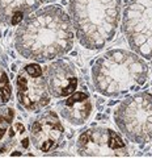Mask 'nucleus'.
<instances>
[{"label": "nucleus", "instance_id": "6e6552de", "mask_svg": "<svg viewBox=\"0 0 152 158\" xmlns=\"http://www.w3.org/2000/svg\"><path fill=\"white\" fill-rule=\"evenodd\" d=\"M64 135V128L55 112H45L33 123L30 138L33 145L43 153L50 152L59 145Z\"/></svg>", "mask_w": 152, "mask_h": 158}, {"label": "nucleus", "instance_id": "f3484780", "mask_svg": "<svg viewBox=\"0 0 152 158\" xmlns=\"http://www.w3.org/2000/svg\"><path fill=\"white\" fill-rule=\"evenodd\" d=\"M12 156H14V157H16V156H21V153H18V152H14V153H12Z\"/></svg>", "mask_w": 152, "mask_h": 158}, {"label": "nucleus", "instance_id": "f03ea898", "mask_svg": "<svg viewBox=\"0 0 152 158\" xmlns=\"http://www.w3.org/2000/svg\"><path fill=\"white\" fill-rule=\"evenodd\" d=\"M148 74V65L138 53L111 49L96 59L92 67V81L97 92L114 98L143 86Z\"/></svg>", "mask_w": 152, "mask_h": 158}, {"label": "nucleus", "instance_id": "2eb2a0df", "mask_svg": "<svg viewBox=\"0 0 152 158\" xmlns=\"http://www.w3.org/2000/svg\"><path fill=\"white\" fill-rule=\"evenodd\" d=\"M7 132V127L6 125H3V127H0V138H2L4 136V133Z\"/></svg>", "mask_w": 152, "mask_h": 158}, {"label": "nucleus", "instance_id": "0eeeda50", "mask_svg": "<svg viewBox=\"0 0 152 158\" xmlns=\"http://www.w3.org/2000/svg\"><path fill=\"white\" fill-rule=\"evenodd\" d=\"M16 86L18 103L28 111L37 112L50 102L46 78L38 63H29L22 69L16 79Z\"/></svg>", "mask_w": 152, "mask_h": 158}, {"label": "nucleus", "instance_id": "f257e3e1", "mask_svg": "<svg viewBox=\"0 0 152 158\" xmlns=\"http://www.w3.org/2000/svg\"><path fill=\"white\" fill-rule=\"evenodd\" d=\"M73 45L72 23L60 7L49 6L32 15L16 34L21 56L50 61L70 52Z\"/></svg>", "mask_w": 152, "mask_h": 158}, {"label": "nucleus", "instance_id": "39448f33", "mask_svg": "<svg viewBox=\"0 0 152 158\" xmlns=\"http://www.w3.org/2000/svg\"><path fill=\"white\" fill-rule=\"evenodd\" d=\"M122 31L132 50L152 59V0H125Z\"/></svg>", "mask_w": 152, "mask_h": 158}, {"label": "nucleus", "instance_id": "9b49d317", "mask_svg": "<svg viewBox=\"0 0 152 158\" xmlns=\"http://www.w3.org/2000/svg\"><path fill=\"white\" fill-rule=\"evenodd\" d=\"M46 0H0V17L8 21L13 13H29Z\"/></svg>", "mask_w": 152, "mask_h": 158}, {"label": "nucleus", "instance_id": "20e7f679", "mask_svg": "<svg viewBox=\"0 0 152 158\" xmlns=\"http://www.w3.org/2000/svg\"><path fill=\"white\" fill-rule=\"evenodd\" d=\"M118 129L135 144L152 141V94L136 92L127 96L114 111Z\"/></svg>", "mask_w": 152, "mask_h": 158}, {"label": "nucleus", "instance_id": "f8f14e48", "mask_svg": "<svg viewBox=\"0 0 152 158\" xmlns=\"http://www.w3.org/2000/svg\"><path fill=\"white\" fill-rule=\"evenodd\" d=\"M12 95V90H11V85L9 82L4 83V85H0V100L3 103H7Z\"/></svg>", "mask_w": 152, "mask_h": 158}, {"label": "nucleus", "instance_id": "1a4fd4ad", "mask_svg": "<svg viewBox=\"0 0 152 158\" xmlns=\"http://www.w3.org/2000/svg\"><path fill=\"white\" fill-rule=\"evenodd\" d=\"M46 82L49 91L55 98H66L76 91L77 75L75 67L66 59L51 63L46 70Z\"/></svg>", "mask_w": 152, "mask_h": 158}, {"label": "nucleus", "instance_id": "9d476101", "mask_svg": "<svg viewBox=\"0 0 152 158\" xmlns=\"http://www.w3.org/2000/svg\"><path fill=\"white\" fill-rule=\"evenodd\" d=\"M93 110V103L89 94L85 91H75L68 95L66 100L59 104L62 117L70 124L81 125L89 118Z\"/></svg>", "mask_w": 152, "mask_h": 158}, {"label": "nucleus", "instance_id": "423d86ee", "mask_svg": "<svg viewBox=\"0 0 152 158\" xmlns=\"http://www.w3.org/2000/svg\"><path fill=\"white\" fill-rule=\"evenodd\" d=\"M76 149L83 157H127V148L119 133L105 127H92L77 138Z\"/></svg>", "mask_w": 152, "mask_h": 158}, {"label": "nucleus", "instance_id": "ddd939ff", "mask_svg": "<svg viewBox=\"0 0 152 158\" xmlns=\"http://www.w3.org/2000/svg\"><path fill=\"white\" fill-rule=\"evenodd\" d=\"M22 17H24V13H21V12L13 13L12 17H11V24H12V25H18V24L21 23Z\"/></svg>", "mask_w": 152, "mask_h": 158}, {"label": "nucleus", "instance_id": "dca6fc26", "mask_svg": "<svg viewBox=\"0 0 152 158\" xmlns=\"http://www.w3.org/2000/svg\"><path fill=\"white\" fill-rule=\"evenodd\" d=\"M28 145H29V140H28V138H25V140L22 141V146L24 148H28Z\"/></svg>", "mask_w": 152, "mask_h": 158}, {"label": "nucleus", "instance_id": "4468645a", "mask_svg": "<svg viewBox=\"0 0 152 158\" xmlns=\"http://www.w3.org/2000/svg\"><path fill=\"white\" fill-rule=\"evenodd\" d=\"M16 129H17L18 132H20V133H22L24 131H25V128H24V125H22V124H20V123H17V124H16Z\"/></svg>", "mask_w": 152, "mask_h": 158}, {"label": "nucleus", "instance_id": "7ed1b4c3", "mask_svg": "<svg viewBox=\"0 0 152 158\" xmlns=\"http://www.w3.org/2000/svg\"><path fill=\"white\" fill-rule=\"evenodd\" d=\"M121 0H70V11L80 45L100 50L114 38L121 19Z\"/></svg>", "mask_w": 152, "mask_h": 158}]
</instances>
